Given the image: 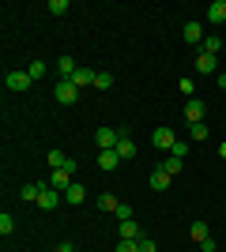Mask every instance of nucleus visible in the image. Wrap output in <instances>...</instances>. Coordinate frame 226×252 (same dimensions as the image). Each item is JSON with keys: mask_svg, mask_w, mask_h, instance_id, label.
<instances>
[{"mask_svg": "<svg viewBox=\"0 0 226 252\" xmlns=\"http://www.w3.org/2000/svg\"><path fill=\"white\" fill-rule=\"evenodd\" d=\"M121 136H125V132H117V128H98V132H95V143H98V151H117Z\"/></svg>", "mask_w": 226, "mask_h": 252, "instance_id": "nucleus-1", "label": "nucleus"}, {"mask_svg": "<svg viewBox=\"0 0 226 252\" xmlns=\"http://www.w3.org/2000/svg\"><path fill=\"white\" fill-rule=\"evenodd\" d=\"M53 94H57V102H65V105H72L75 98H79V87H75L72 79H61V83H57V91H53Z\"/></svg>", "mask_w": 226, "mask_h": 252, "instance_id": "nucleus-2", "label": "nucleus"}, {"mask_svg": "<svg viewBox=\"0 0 226 252\" xmlns=\"http://www.w3.org/2000/svg\"><path fill=\"white\" fill-rule=\"evenodd\" d=\"M72 169H75V166H68V169H53V181H49V189L68 192V189L75 185V181H72Z\"/></svg>", "mask_w": 226, "mask_h": 252, "instance_id": "nucleus-3", "label": "nucleus"}, {"mask_svg": "<svg viewBox=\"0 0 226 252\" xmlns=\"http://www.w3.org/2000/svg\"><path fill=\"white\" fill-rule=\"evenodd\" d=\"M204 102H196V98H189V102H185V121H189V125H200V121H204Z\"/></svg>", "mask_w": 226, "mask_h": 252, "instance_id": "nucleus-4", "label": "nucleus"}, {"mask_svg": "<svg viewBox=\"0 0 226 252\" xmlns=\"http://www.w3.org/2000/svg\"><path fill=\"white\" fill-rule=\"evenodd\" d=\"M4 83H8V91H15V94H19V91H27L34 79H31L27 72H8V79H4Z\"/></svg>", "mask_w": 226, "mask_h": 252, "instance_id": "nucleus-5", "label": "nucleus"}, {"mask_svg": "<svg viewBox=\"0 0 226 252\" xmlns=\"http://www.w3.org/2000/svg\"><path fill=\"white\" fill-rule=\"evenodd\" d=\"M155 147H162V151H173V143H177V136H173L170 128H155Z\"/></svg>", "mask_w": 226, "mask_h": 252, "instance_id": "nucleus-6", "label": "nucleus"}, {"mask_svg": "<svg viewBox=\"0 0 226 252\" xmlns=\"http://www.w3.org/2000/svg\"><path fill=\"white\" fill-rule=\"evenodd\" d=\"M185 42L189 45H196V42L204 45V23H193V19L185 23Z\"/></svg>", "mask_w": 226, "mask_h": 252, "instance_id": "nucleus-7", "label": "nucleus"}, {"mask_svg": "<svg viewBox=\"0 0 226 252\" xmlns=\"http://www.w3.org/2000/svg\"><path fill=\"white\" fill-rule=\"evenodd\" d=\"M117 233H121V241H140L143 233H140V226H136V222H117Z\"/></svg>", "mask_w": 226, "mask_h": 252, "instance_id": "nucleus-8", "label": "nucleus"}, {"mask_svg": "<svg viewBox=\"0 0 226 252\" xmlns=\"http://www.w3.org/2000/svg\"><path fill=\"white\" fill-rule=\"evenodd\" d=\"M196 72L219 75V57H207V53H200V57H196Z\"/></svg>", "mask_w": 226, "mask_h": 252, "instance_id": "nucleus-9", "label": "nucleus"}, {"mask_svg": "<svg viewBox=\"0 0 226 252\" xmlns=\"http://www.w3.org/2000/svg\"><path fill=\"white\" fill-rule=\"evenodd\" d=\"M57 203H61V192H57V189H42V196H38V207H42V211H53Z\"/></svg>", "mask_w": 226, "mask_h": 252, "instance_id": "nucleus-10", "label": "nucleus"}, {"mask_svg": "<svg viewBox=\"0 0 226 252\" xmlns=\"http://www.w3.org/2000/svg\"><path fill=\"white\" fill-rule=\"evenodd\" d=\"M95 75H98L95 68H79V72L72 75V83L79 87V91H83V87H95Z\"/></svg>", "mask_w": 226, "mask_h": 252, "instance_id": "nucleus-11", "label": "nucleus"}, {"mask_svg": "<svg viewBox=\"0 0 226 252\" xmlns=\"http://www.w3.org/2000/svg\"><path fill=\"white\" fill-rule=\"evenodd\" d=\"M207 23H226V0H215V4H211V8H207Z\"/></svg>", "mask_w": 226, "mask_h": 252, "instance_id": "nucleus-12", "label": "nucleus"}, {"mask_svg": "<svg viewBox=\"0 0 226 252\" xmlns=\"http://www.w3.org/2000/svg\"><path fill=\"white\" fill-rule=\"evenodd\" d=\"M170 181H173V177H170V173H166V169L159 166L155 173H151V189H155V192H162V189H170Z\"/></svg>", "mask_w": 226, "mask_h": 252, "instance_id": "nucleus-13", "label": "nucleus"}, {"mask_svg": "<svg viewBox=\"0 0 226 252\" xmlns=\"http://www.w3.org/2000/svg\"><path fill=\"white\" fill-rule=\"evenodd\" d=\"M117 166H121L117 151H98V169H117Z\"/></svg>", "mask_w": 226, "mask_h": 252, "instance_id": "nucleus-14", "label": "nucleus"}, {"mask_svg": "<svg viewBox=\"0 0 226 252\" xmlns=\"http://www.w3.org/2000/svg\"><path fill=\"white\" fill-rule=\"evenodd\" d=\"M45 162H49L53 169H68V166H75V162L65 155V151H49V158H45Z\"/></svg>", "mask_w": 226, "mask_h": 252, "instance_id": "nucleus-15", "label": "nucleus"}, {"mask_svg": "<svg viewBox=\"0 0 226 252\" xmlns=\"http://www.w3.org/2000/svg\"><path fill=\"white\" fill-rule=\"evenodd\" d=\"M117 158H121V162H129V158H136V143H132L129 136H121V143H117Z\"/></svg>", "mask_w": 226, "mask_h": 252, "instance_id": "nucleus-16", "label": "nucleus"}, {"mask_svg": "<svg viewBox=\"0 0 226 252\" xmlns=\"http://www.w3.org/2000/svg\"><path fill=\"white\" fill-rule=\"evenodd\" d=\"M98 207H102V211H109V215H117L121 200H117V196H113V192H102V196H98Z\"/></svg>", "mask_w": 226, "mask_h": 252, "instance_id": "nucleus-17", "label": "nucleus"}, {"mask_svg": "<svg viewBox=\"0 0 226 252\" xmlns=\"http://www.w3.org/2000/svg\"><path fill=\"white\" fill-rule=\"evenodd\" d=\"M57 72H61V79H72V75L79 72V68H75V61H72V57H61V61H57Z\"/></svg>", "mask_w": 226, "mask_h": 252, "instance_id": "nucleus-18", "label": "nucleus"}, {"mask_svg": "<svg viewBox=\"0 0 226 252\" xmlns=\"http://www.w3.org/2000/svg\"><path fill=\"white\" fill-rule=\"evenodd\" d=\"M42 189H45V185H23V189H19V196H23V200H27V203H38V196H42Z\"/></svg>", "mask_w": 226, "mask_h": 252, "instance_id": "nucleus-19", "label": "nucleus"}, {"mask_svg": "<svg viewBox=\"0 0 226 252\" xmlns=\"http://www.w3.org/2000/svg\"><path fill=\"white\" fill-rule=\"evenodd\" d=\"M189 233H193V241H196V245H204L207 237H211V230H207V222H193V230H189Z\"/></svg>", "mask_w": 226, "mask_h": 252, "instance_id": "nucleus-20", "label": "nucleus"}, {"mask_svg": "<svg viewBox=\"0 0 226 252\" xmlns=\"http://www.w3.org/2000/svg\"><path fill=\"white\" fill-rule=\"evenodd\" d=\"M189 136H193V139H196V143H204V139H207V136H211V128H207V125H204V121H200V125H189Z\"/></svg>", "mask_w": 226, "mask_h": 252, "instance_id": "nucleus-21", "label": "nucleus"}, {"mask_svg": "<svg viewBox=\"0 0 226 252\" xmlns=\"http://www.w3.org/2000/svg\"><path fill=\"white\" fill-rule=\"evenodd\" d=\"M219 49H223V38H204V45H200V53H207V57H219Z\"/></svg>", "mask_w": 226, "mask_h": 252, "instance_id": "nucleus-22", "label": "nucleus"}, {"mask_svg": "<svg viewBox=\"0 0 226 252\" xmlns=\"http://www.w3.org/2000/svg\"><path fill=\"white\" fill-rule=\"evenodd\" d=\"M45 72H49V68H45V61H31V68H27V75H31L34 83H38V79H42Z\"/></svg>", "mask_w": 226, "mask_h": 252, "instance_id": "nucleus-23", "label": "nucleus"}, {"mask_svg": "<svg viewBox=\"0 0 226 252\" xmlns=\"http://www.w3.org/2000/svg\"><path fill=\"white\" fill-rule=\"evenodd\" d=\"M65 196H68V203H83V200H87V189H83V185H72Z\"/></svg>", "mask_w": 226, "mask_h": 252, "instance_id": "nucleus-24", "label": "nucleus"}, {"mask_svg": "<svg viewBox=\"0 0 226 252\" xmlns=\"http://www.w3.org/2000/svg\"><path fill=\"white\" fill-rule=\"evenodd\" d=\"M181 166H185V162H181V158H166V162H162V169H166V173H170V177H177V173H181Z\"/></svg>", "mask_w": 226, "mask_h": 252, "instance_id": "nucleus-25", "label": "nucleus"}, {"mask_svg": "<svg viewBox=\"0 0 226 252\" xmlns=\"http://www.w3.org/2000/svg\"><path fill=\"white\" fill-rule=\"evenodd\" d=\"M95 87H98V91H109V87H113V75H109V72H98L95 75Z\"/></svg>", "mask_w": 226, "mask_h": 252, "instance_id": "nucleus-26", "label": "nucleus"}, {"mask_svg": "<svg viewBox=\"0 0 226 252\" xmlns=\"http://www.w3.org/2000/svg\"><path fill=\"white\" fill-rule=\"evenodd\" d=\"M11 230H15V219H11L8 211H4V215H0V233H4V237H8Z\"/></svg>", "mask_w": 226, "mask_h": 252, "instance_id": "nucleus-27", "label": "nucleus"}, {"mask_svg": "<svg viewBox=\"0 0 226 252\" xmlns=\"http://www.w3.org/2000/svg\"><path fill=\"white\" fill-rule=\"evenodd\" d=\"M68 11V0H49V15H65Z\"/></svg>", "mask_w": 226, "mask_h": 252, "instance_id": "nucleus-28", "label": "nucleus"}, {"mask_svg": "<svg viewBox=\"0 0 226 252\" xmlns=\"http://www.w3.org/2000/svg\"><path fill=\"white\" fill-rule=\"evenodd\" d=\"M170 155H173V158H181V162H185V155H189V143H181V139H177V143H173V151H170Z\"/></svg>", "mask_w": 226, "mask_h": 252, "instance_id": "nucleus-29", "label": "nucleus"}, {"mask_svg": "<svg viewBox=\"0 0 226 252\" xmlns=\"http://www.w3.org/2000/svg\"><path fill=\"white\" fill-rule=\"evenodd\" d=\"M117 252H140V241H117Z\"/></svg>", "mask_w": 226, "mask_h": 252, "instance_id": "nucleus-30", "label": "nucleus"}, {"mask_svg": "<svg viewBox=\"0 0 226 252\" xmlns=\"http://www.w3.org/2000/svg\"><path fill=\"white\" fill-rule=\"evenodd\" d=\"M140 252H159V245L151 241V237H140Z\"/></svg>", "mask_w": 226, "mask_h": 252, "instance_id": "nucleus-31", "label": "nucleus"}, {"mask_svg": "<svg viewBox=\"0 0 226 252\" xmlns=\"http://www.w3.org/2000/svg\"><path fill=\"white\" fill-rule=\"evenodd\" d=\"M181 91H185V94H189V98L196 94V83H193V79H189V75H185V79H181Z\"/></svg>", "mask_w": 226, "mask_h": 252, "instance_id": "nucleus-32", "label": "nucleus"}, {"mask_svg": "<svg viewBox=\"0 0 226 252\" xmlns=\"http://www.w3.org/2000/svg\"><path fill=\"white\" fill-rule=\"evenodd\" d=\"M117 219H121V222L132 219V207H129V203H121V207H117Z\"/></svg>", "mask_w": 226, "mask_h": 252, "instance_id": "nucleus-33", "label": "nucleus"}, {"mask_svg": "<svg viewBox=\"0 0 226 252\" xmlns=\"http://www.w3.org/2000/svg\"><path fill=\"white\" fill-rule=\"evenodd\" d=\"M53 252H75V249H72V245H68V241H61V245H57Z\"/></svg>", "mask_w": 226, "mask_h": 252, "instance_id": "nucleus-34", "label": "nucleus"}, {"mask_svg": "<svg viewBox=\"0 0 226 252\" xmlns=\"http://www.w3.org/2000/svg\"><path fill=\"white\" fill-rule=\"evenodd\" d=\"M219 91H226V72H219Z\"/></svg>", "mask_w": 226, "mask_h": 252, "instance_id": "nucleus-35", "label": "nucleus"}]
</instances>
